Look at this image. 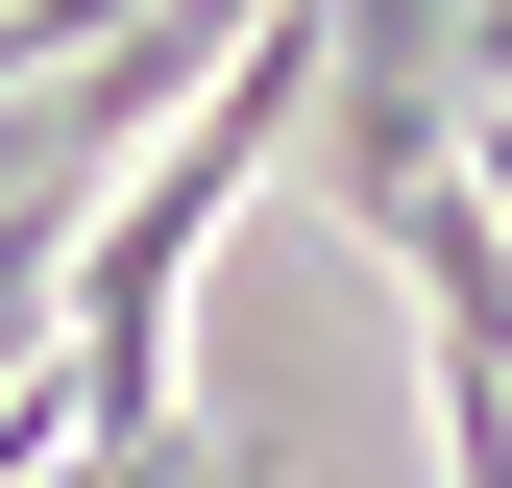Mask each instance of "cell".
<instances>
[{"mask_svg": "<svg viewBox=\"0 0 512 488\" xmlns=\"http://www.w3.org/2000/svg\"><path fill=\"white\" fill-rule=\"evenodd\" d=\"M220 488H244V464H220Z\"/></svg>", "mask_w": 512, "mask_h": 488, "instance_id": "2", "label": "cell"}, {"mask_svg": "<svg viewBox=\"0 0 512 488\" xmlns=\"http://www.w3.org/2000/svg\"><path fill=\"white\" fill-rule=\"evenodd\" d=\"M293 147H317V196L391 244L464 171V0H293Z\"/></svg>", "mask_w": 512, "mask_h": 488, "instance_id": "1", "label": "cell"}]
</instances>
